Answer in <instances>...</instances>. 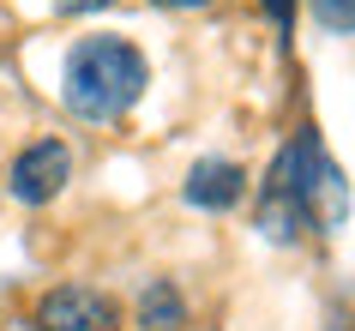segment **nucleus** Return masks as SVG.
I'll use <instances>...</instances> for the list:
<instances>
[{"label": "nucleus", "mask_w": 355, "mask_h": 331, "mask_svg": "<svg viewBox=\"0 0 355 331\" xmlns=\"http://www.w3.org/2000/svg\"><path fill=\"white\" fill-rule=\"evenodd\" d=\"M343 217H349V181H343V169L325 157L319 133L301 127L295 139L277 151V163L265 169L253 223L265 229V241H295L301 229L337 235Z\"/></svg>", "instance_id": "f257e3e1"}, {"label": "nucleus", "mask_w": 355, "mask_h": 331, "mask_svg": "<svg viewBox=\"0 0 355 331\" xmlns=\"http://www.w3.org/2000/svg\"><path fill=\"white\" fill-rule=\"evenodd\" d=\"M145 85H150V60L127 37H78L60 67V103L96 127L121 121L145 96Z\"/></svg>", "instance_id": "f03ea898"}, {"label": "nucleus", "mask_w": 355, "mask_h": 331, "mask_svg": "<svg viewBox=\"0 0 355 331\" xmlns=\"http://www.w3.org/2000/svg\"><path fill=\"white\" fill-rule=\"evenodd\" d=\"M67 175H73V151L60 145V139H37V145H24L19 157H12L6 193L19 205H49L60 187H67Z\"/></svg>", "instance_id": "7ed1b4c3"}, {"label": "nucleus", "mask_w": 355, "mask_h": 331, "mask_svg": "<svg viewBox=\"0 0 355 331\" xmlns=\"http://www.w3.org/2000/svg\"><path fill=\"white\" fill-rule=\"evenodd\" d=\"M37 325L42 331H121V307L103 289L85 283H60L37 301Z\"/></svg>", "instance_id": "20e7f679"}, {"label": "nucleus", "mask_w": 355, "mask_h": 331, "mask_svg": "<svg viewBox=\"0 0 355 331\" xmlns=\"http://www.w3.org/2000/svg\"><path fill=\"white\" fill-rule=\"evenodd\" d=\"M241 193H247V169L223 163V157H205L187 175V205H199V211H229V205H241Z\"/></svg>", "instance_id": "39448f33"}, {"label": "nucleus", "mask_w": 355, "mask_h": 331, "mask_svg": "<svg viewBox=\"0 0 355 331\" xmlns=\"http://www.w3.org/2000/svg\"><path fill=\"white\" fill-rule=\"evenodd\" d=\"M139 319H145L150 331H181L187 325V307H181V295H175V283H150L145 295H139Z\"/></svg>", "instance_id": "423d86ee"}, {"label": "nucleus", "mask_w": 355, "mask_h": 331, "mask_svg": "<svg viewBox=\"0 0 355 331\" xmlns=\"http://www.w3.org/2000/svg\"><path fill=\"white\" fill-rule=\"evenodd\" d=\"M325 31H355V0H307Z\"/></svg>", "instance_id": "0eeeda50"}, {"label": "nucleus", "mask_w": 355, "mask_h": 331, "mask_svg": "<svg viewBox=\"0 0 355 331\" xmlns=\"http://www.w3.org/2000/svg\"><path fill=\"white\" fill-rule=\"evenodd\" d=\"M265 12H271V24L277 31H295V0H259Z\"/></svg>", "instance_id": "6e6552de"}, {"label": "nucleus", "mask_w": 355, "mask_h": 331, "mask_svg": "<svg viewBox=\"0 0 355 331\" xmlns=\"http://www.w3.org/2000/svg\"><path fill=\"white\" fill-rule=\"evenodd\" d=\"M96 6H109V0H55V12H96Z\"/></svg>", "instance_id": "1a4fd4ad"}, {"label": "nucleus", "mask_w": 355, "mask_h": 331, "mask_svg": "<svg viewBox=\"0 0 355 331\" xmlns=\"http://www.w3.org/2000/svg\"><path fill=\"white\" fill-rule=\"evenodd\" d=\"M150 6H168V12H199V6H211V0H150Z\"/></svg>", "instance_id": "9d476101"}]
</instances>
